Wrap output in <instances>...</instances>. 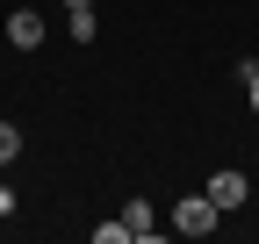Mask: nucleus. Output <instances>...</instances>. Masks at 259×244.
Instances as JSON below:
<instances>
[{"instance_id":"0eeeda50","label":"nucleus","mask_w":259,"mask_h":244,"mask_svg":"<svg viewBox=\"0 0 259 244\" xmlns=\"http://www.w3.org/2000/svg\"><path fill=\"white\" fill-rule=\"evenodd\" d=\"M238 86L252 94V115H259V57H245V65H238Z\"/></svg>"},{"instance_id":"39448f33","label":"nucleus","mask_w":259,"mask_h":244,"mask_svg":"<svg viewBox=\"0 0 259 244\" xmlns=\"http://www.w3.org/2000/svg\"><path fill=\"white\" fill-rule=\"evenodd\" d=\"M122 223H130V237H151V208H144V201H130V208H122Z\"/></svg>"},{"instance_id":"7ed1b4c3","label":"nucleus","mask_w":259,"mask_h":244,"mask_svg":"<svg viewBox=\"0 0 259 244\" xmlns=\"http://www.w3.org/2000/svg\"><path fill=\"white\" fill-rule=\"evenodd\" d=\"M202 194H209L216 208H238V201H245L252 187H245V172H216V179H209V187H202Z\"/></svg>"},{"instance_id":"f257e3e1","label":"nucleus","mask_w":259,"mask_h":244,"mask_svg":"<svg viewBox=\"0 0 259 244\" xmlns=\"http://www.w3.org/2000/svg\"><path fill=\"white\" fill-rule=\"evenodd\" d=\"M216 216H223V208H216L209 194H187V201L173 208V230H180V237H209V230H216Z\"/></svg>"},{"instance_id":"f03ea898","label":"nucleus","mask_w":259,"mask_h":244,"mask_svg":"<svg viewBox=\"0 0 259 244\" xmlns=\"http://www.w3.org/2000/svg\"><path fill=\"white\" fill-rule=\"evenodd\" d=\"M8 43H15V50H36V43H44V15H36V8H15V15H8Z\"/></svg>"},{"instance_id":"6e6552de","label":"nucleus","mask_w":259,"mask_h":244,"mask_svg":"<svg viewBox=\"0 0 259 244\" xmlns=\"http://www.w3.org/2000/svg\"><path fill=\"white\" fill-rule=\"evenodd\" d=\"M65 8H94V0H65Z\"/></svg>"},{"instance_id":"20e7f679","label":"nucleus","mask_w":259,"mask_h":244,"mask_svg":"<svg viewBox=\"0 0 259 244\" xmlns=\"http://www.w3.org/2000/svg\"><path fill=\"white\" fill-rule=\"evenodd\" d=\"M22 158V130H15V122H0V165H15Z\"/></svg>"},{"instance_id":"423d86ee","label":"nucleus","mask_w":259,"mask_h":244,"mask_svg":"<svg viewBox=\"0 0 259 244\" xmlns=\"http://www.w3.org/2000/svg\"><path fill=\"white\" fill-rule=\"evenodd\" d=\"M72 15V43H94V8H65Z\"/></svg>"}]
</instances>
